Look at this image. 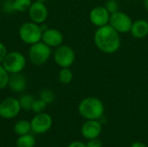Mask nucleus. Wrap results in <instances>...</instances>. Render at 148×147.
<instances>
[{"mask_svg": "<svg viewBox=\"0 0 148 147\" xmlns=\"http://www.w3.org/2000/svg\"><path fill=\"white\" fill-rule=\"evenodd\" d=\"M94 42L101 52L110 55L120 49L121 39L120 33L112 26L107 24L97 28L94 35Z\"/></svg>", "mask_w": 148, "mask_h": 147, "instance_id": "nucleus-1", "label": "nucleus"}, {"mask_svg": "<svg viewBox=\"0 0 148 147\" xmlns=\"http://www.w3.org/2000/svg\"><path fill=\"white\" fill-rule=\"evenodd\" d=\"M79 114L85 120H101L104 116L105 107L97 97L88 96L81 101L78 105Z\"/></svg>", "mask_w": 148, "mask_h": 147, "instance_id": "nucleus-2", "label": "nucleus"}, {"mask_svg": "<svg viewBox=\"0 0 148 147\" xmlns=\"http://www.w3.org/2000/svg\"><path fill=\"white\" fill-rule=\"evenodd\" d=\"M18 36L23 43L30 46L42 41V30L40 24H37L32 21L25 22L19 27Z\"/></svg>", "mask_w": 148, "mask_h": 147, "instance_id": "nucleus-3", "label": "nucleus"}, {"mask_svg": "<svg viewBox=\"0 0 148 147\" xmlns=\"http://www.w3.org/2000/svg\"><path fill=\"white\" fill-rule=\"evenodd\" d=\"M51 55V48L42 41L30 45L28 51V57L30 63L37 67L44 65L49 60Z\"/></svg>", "mask_w": 148, "mask_h": 147, "instance_id": "nucleus-4", "label": "nucleus"}, {"mask_svg": "<svg viewBox=\"0 0 148 147\" xmlns=\"http://www.w3.org/2000/svg\"><path fill=\"white\" fill-rule=\"evenodd\" d=\"M2 65L10 75L21 73L27 65V59L23 53L19 51H11L8 52Z\"/></svg>", "mask_w": 148, "mask_h": 147, "instance_id": "nucleus-5", "label": "nucleus"}, {"mask_svg": "<svg viewBox=\"0 0 148 147\" xmlns=\"http://www.w3.org/2000/svg\"><path fill=\"white\" fill-rule=\"evenodd\" d=\"M53 57L56 65L59 66L61 68H70L75 62V53L70 46L62 44L56 48Z\"/></svg>", "mask_w": 148, "mask_h": 147, "instance_id": "nucleus-6", "label": "nucleus"}, {"mask_svg": "<svg viewBox=\"0 0 148 147\" xmlns=\"http://www.w3.org/2000/svg\"><path fill=\"white\" fill-rule=\"evenodd\" d=\"M108 24L120 34H125L130 32L133 20L129 15L119 10L114 14H111Z\"/></svg>", "mask_w": 148, "mask_h": 147, "instance_id": "nucleus-7", "label": "nucleus"}, {"mask_svg": "<svg viewBox=\"0 0 148 147\" xmlns=\"http://www.w3.org/2000/svg\"><path fill=\"white\" fill-rule=\"evenodd\" d=\"M19 101L14 97H7L0 102V117L4 120L16 118L21 112Z\"/></svg>", "mask_w": 148, "mask_h": 147, "instance_id": "nucleus-8", "label": "nucleus"}, {"mask_svg": "<svg viewBox=\"0 0 148 147\" xmlns=\"http://www.w3.org/2000/svg\"><path fill=\"white\" fill-rule=\"evenodd\" d=\"M53 125L51 115L43 112L36 113L30 120L31 132L36 134H43L50 130Z\"/></svg>", "mask_w": 148, "mask_h": 147, "instance_id": "nucleus-9", "label": "nucleus"}, {"mask_svg": "<svg viewBox=\"0 0 148 147\" xmlns=\"http://www.w3.org/2000/svg\"><path fill=\"white\" fill-rule=\"evenodd\" d=\"M28 12L30 21L37 24L44 23L49 16V10L46 4L38 1H35L32 3Z\"/></svg>", "mask_w": 148, "mask_h": 147, "instance_id": "nucleus-10", "label": "nucleus"}, {"mask_svg": "<svg viewBox=\"0 0 148 147\" xmlns=\"http://www.w3.org/2000/svg\"><path fill=\"white\" fill-rule=\"evenodd\" d=\"M102 132V124L99 120H86L81 128V133L87 140L99 138Z\"/></svg>", "mask_w": 148, "mask_h": 147, "instance_id": "nucleus-11", "label": "nucleus"}, {"mask_svg": "<svg viewBox=\"0 0 148 147\" xmlns=\"http://www.w3.org/2000/svg\"><path fill=\"white\" fill-rule=\"evenodd\" d=\"M111 14L107 10L105 6H95L89 12V21L95 27H102L109 23Z\"/></svg>", "mask_w": 148, "mask_h": 147, "instance_id": "nucleus-12", "label": "nucleus"}, {"mask_svg": "<svg viewBox=\"0 0 148 147\" xmlns=\"http://www.w3.org/2000/svg\"><path fill=\"white\" fill-rule=\"evenodd\" d=\"M42 42L50 48H57L63 42V35L57 29L48 28L46 30L42 31Z\"/></svg>", "mask_w": 148, "mask_h": 147, "instance_id": "nucleus-13", "label": "nucleus"}, {"mask_svg": "<svg viewBox=\"0 0 148 147\" xmlns=\"http://www.w3.org/2000/svg\"><path fill=\"white\" fill-rule=\"evenodd\" d=\"M8 88L14 93H23L27 88V78L21 73L10 74L8 82Z\"/></svg>", "mask_w": 148, "mask_h": 147, "instance_id": "nucleus-14", "label": "nucleus"}, {"mask_svg": "<svg viewBox=\"0 0 148 147\" xmlns=\"http://www.w3.org/2000/svg\"><path fill=\"white\" fill-rule=\"evenodd\" d=\"M130 33L134 38H146L148 36V22L145 19H138L133 22Z\"/></svg>", "mask_w": 148, "mask_h": 147, "instance_id": "nucleus-15", "label": "nucleus"}, {"mask_svg": "<svg viewBox=\"0 0 148 147\" xmlns=\"http://www.w3.org/2000/svg\"><path fill=\"white\" fill-rule=\"evenodd\" d=\"M13 130H14L15 133L18 136L30 133V132H31L30 121H28L26 120H20L15 123Z\"/></svg>", "mask_w": 148, "mask_h": 147, "instance_id": "nucleus-16", "label": "nucleus"}, {"mask_svg": "<svg viewBox=\"0 0 148 147\" xmlns=\"http://www.w3.org/2000/svg\"><path fill=\"white\" fill-rule=\"evenodd\" d=\"M35 145H36V139L30 133L19 136L16 141V147H34Z\"/></svg>", "mask_w": 148, "mask_h": 147, "instance_id": "nucleus-17", "label": "nucleus"}, {"mask_svg": "<svg viewBox=\"0 0 148 147\" xmlns=\"http://www.w3.org/2000/svg\"><path fill=\"white\" fill-rule=\"evenodd\" d=\"M74 75L69 68H62L58 73V81L63 85H68L72 82Z\"/></svg>", "mask_w": 148, "mask_h": 147, "instance_id": "nucleus-18", "label": "nucleus"}, {"mask_svg": "<svg viewBox=\"0 0 148 147\" xmlns=\"http://www.w3.org/2000/svg\"><path fill=\"white\" fill-rule=\"evenodd\" d=\"M35 100L36 99L34 98V96H32L29 94H23L18 98V101H19L22 109L25 110V111H31L32 105H33Z\"/></svg>", "mask_w": 148, "mask_h": 147, "instance_id": "nucleus-19", "label": "nucleus"}, {"mask_svg": "<svg viewBox=\"0 0 148 147\" xmlns=\"http://www.w3.org/2000/svg\"><path fill=\"white\" fill-rule=\"evenodd\" d=\"M31 0H13V8L15 12L28 11L32 4Z\"/></svg>", "mask_w": 148, "mask_h": 147, "instance_id": "nucleus-20", "label": "nucleus"}, {"mask_svg": "<svg viewBox=\"0 0 148 147\" xmlns=\"http://www.w3.org/2000/svg\"><path fill=\"white\" fill-rule=\"evenodd\" d=\"M39 98L41 100H42L45 103L49 105V104H52L55 101L56 95H55V93L52 90H50V89H43V90H42L40 92Z\"/></svg>", "mask_w": 148, "mask_h": 147, "instance_id": "nucleus-21", "label": "nucleus"}, {"mask_svg": "<svg viewBox=\"0 0 148 147\" xmlns=\"http://www.w3.org/2000/svg\"><path fill=\"white\" fill-rule=\"evenodd\" d=\"M9 78H10V74L3 67V65L0 64V90H3L8 87Z\"/></svg>", "mask_w": 148, "mask_h": 147, "instance_id": "nucleus-22", "label": "nucleus"}, {"mask_svg": "<svg viewBox=\"0 0 148 147\" xmlns=\"http://www.w3.org/2000/svg\"><path fill=\"white\" fill-rule=\"evenodd\" d=\"M47 106H48V104L45 103L42 100H41L39 98L37 100H35V101H34V103L32 105L31 111L33 113H35L36 114V113H43L46 110Z\"/></svg>", "mask_w": 148, "mask_h": 147, "instance_id": "nucleus-23", "label": "nucleus"}, {"mask_svg": "<svg viewBox=\"0 0 148 147\" xmlns=\"http://www.w3.org/2000/svg\"><path fill=\"white\" fill-rule=\"evenodd\" d=\"M104 6L110 14H114L120 10V4L117 0H107Z\"/></svg>", "mask_w": 148, "mask_h": 147, "instance_id": "nucleus-24", "label": "nucleus"}, {"mask_svg": "<svg viewBox=\"0 0 148 147\" xmlns=\"http://www.w3.org/2000/svg\"><path fill=\"white\" fill-rule=\"evenodd\" d=\"M2 10L5 14H11L15 12L13 8V0H4L2 3Z\"/></svg>", "mask_w": 148, "mask_h": 147, "instance_id": "nucleus-25", "label": "nucleus"}, {"mask_svg": "<svg viewBox=\"0 0 148 147\" xmlns=\"http://www.w3.org/2000/svg\"><path fill=\"white\" fill-rule=\"evenodd\" d=\"M87 147H102V142L99 138L96 139H88V142L86 143Z\"/></svg>", "mask_w": 148, "mask_h": 147, "instance_id": "nucleus-26", "label": "nucleus"}, {"mask_svg": "<svg viewBox=\"0 0 148 147\" xmlns=\"http://www.w3.org/2000/svg\"><path fill=\"white\" fill-rule=\"evenodd\" d=\"M7 54H8L7 47L5 46L4 43L0 42V64H2V62L4 60Z\"/></svg>", "mask_w": 148, "mask_h": 147, "instance_id": "nucleus-27", "label": "nucleus"}, {"mask_svg": "<svg viewBox=\"0 0 148 147\" xmlns=\"http://www.w3.org/2000/svg\"><path fill=\"white\" fill-rule=\"evenodd\" d=\"M67 147H87V145L82 141L76 140V141H73V142L69 143Z\"/></svg>", "mask_w": 148, "mask_h": 147, "instance_id": "nucleus-28", "label": "nucleus"}, {"mask_svg": "<svg viewBox=\"0 0 148 147\" xmlns=\"http://www.w3.org/2000/svg\"><path fill=\"white\" fill-rule=\"evenodd\" d=\"M130 147H147V146L144 144V143H142V142H140V141H137V142H134V143H133Z\"/></svg>", "mask_w": 148, "mask_h": 147, "instance_id": "nucleus-29", "label": "nucleus"}, {"mask_svg": "<svg viewBox=\"0 0 148 147\" xmlns=\"http://www.w3.org/2000/svg\"><path fill=\"white\" fill-rule=\"evenodd\" d=\"M143 5H144V8L146 9V10L148 11V0H144L143 1Z\"/></svg>", "mask_w": 148, "mask_h": 147, "instance_id": "nucleus-30", "label": "nucleus"}, {"mask_svg": "<svg viewBox=\"0 0 148 147\" xmlns=\"http://www.w3.org/2000/svg\"><path fill=\"white\" fill-rule=\"evenodd\" d=\"M36 1H38V2H41V3H45L48 0H36Z\"/></svg>", "mask_w": 148, "mask_h": 147, "instance_id": "nucleus-31", "label": "nucleus"}, {"mask_svg": "<svg viewBox=\"0 0 148 147\" xmlns=\"http://www.w3.org/2000/svg\"><path fill=\"white\" fill-rule=\"evenodd\" d=\"M133 1H140V0H133Z\"/></svg>", "mask_w": 148, "mask_h": 147, "instance_id": "nucleus-32", "label": "nucleus"}, {"mask_svg": "<svg viewBox=\"0 0 148 147\" xmlns=\"http://www.w3.org/2000/svg\"><path fill=\"white\" fill-rule=\"evenodd\" d=\"M57 1H59V0H57Z\"/></svg>", "mask_w": 148, "mask_h": 147, "instance_id": "nucleus-33", "label": "nucleus"}]
</instances>
